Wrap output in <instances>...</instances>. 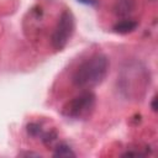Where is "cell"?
<instances>
[{"mask_svg": "<svg viewBox=\"0 0 158 158\" xmlns=\"http://www.w3.org/2000/svg\"><path fill=\"white\" fill-rule=\"evenodd\" d=\"M109 59L105 54L98 53L84 60L73 74V83L78 88L90 89L99 85L109 72Z\"/></svg>", "mask_w": 158, "mask_h": 158, "instance_id": "6da1fadb", "label": "cell"}, {"mask_svg": "<svg viewBox=\"0 0 158 158\" xmlns=\"http://www.w3.org/2000/svg\"><path fill=\"white\" fill-rule=\"evenodd\" d=\"M95 95L90 91H84L68 101L63 107V115L72 118H84L94 109Z\"/></svg>", "mask_w": 158, "mask_h": 158, "instance_id": "7a4b0ae2", "label": "cell"}, {"mask_svg": "<svg viewBox=\"0 0 158 158\" xmlns=\"http://www.w3.org/2000/svg\"><path fill=\"white\" fill-rule=\"evenodd\" d=\"M74 32V16L69 10L62 12L58 23L52 35V46L56 49H63Z\"/></svg>", "mask_w": 158, "mask_h": 158, "instance_id": "3957f363", "label": "cell"}, {"mask_svg": "<svg viewBox=\"0 0 158 158\" xmlns=\"http://www.w3.org/2000/svg\"><path fill=\"white\" fill-rule=\"evenodd\" d=\"M137 26H138V23H137L135 20L125 19V20L118 21V22L114 26V31L117 32V33L125 35V33H128V32H132L133 30H136Z\"/></svg>", "mask_w": 158, "mask_h": 158, "instance_id": "277c9868", "label": "cell"}, {"mask_svg": "<svg viewBox=\"0 0 158 158\" xmlns=\"http://www.w3.org/2000/svg\"><path fill=\"white\" fill-rule=\"evenodd\" d=\"M133 7H135L133 0H117L115 10L118 15L123 16V15H128L133 10Z\"/></svg>", "mask_w": 158, "mask_h": 158, "instance_id": "5b68a950", "label": "cell"}, {"mask_svg": "<svg viewBox=\"0 0 158 158\" xmlns=\"http://www.w3.org/2000/svg\"><path fill=\"white\" fill-rule=\"evenodd\" d=\"M54 157H75V153L72 151V148L67 144H60L57 147L54 154Z\"/></svg>", "mask_w": 158, "mask_h": 158, "instance_id": "8992f818", "label": "cell"}, {"mask_svg": "<svg viewBox=\"0 0 158 158\" xmlns=\"http://www.w3.org/2000/svg\"><path fill=\"white\" fill-rule=\"evenodd\" d=\"M79 2L81 4H85V5H96L98 0H78Z\"/></svg>", "mask_w": 158, "mask_h": 158, "instance_id": "52a82bcc", "label": "cell"}, {"mask_svg": "<svg viewBox=\"0 0 158 158\" xmlns=\"http://www.w3.org/2000/svg\"><path fill=\"white\" fill-rule=\"evenodd\" d=\"M156 100H157V99H156V96H154V98H153V102H152V109H153L154 111L157 110V107H156Z\"/></svg>", "mask_w": 158, "mask_h": 158, "instance_id": "ba28073f", "label": "cell"}]
</instances>
